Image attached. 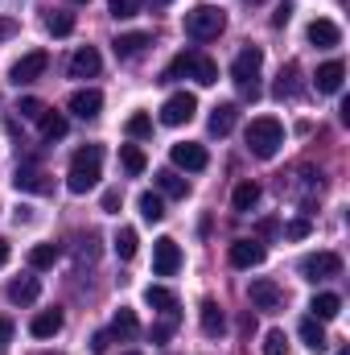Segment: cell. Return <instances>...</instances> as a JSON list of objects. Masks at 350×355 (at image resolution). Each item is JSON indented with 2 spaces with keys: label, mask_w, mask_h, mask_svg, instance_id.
<instances>
[{
  "label": "cell",
  "mask_w": 350,
  "mask_h": 355,
  "mask_svg": "<svg viewBox=\"0 0 350 355\" xmlns=\"http://www.w3.org/2000/svg\"><path fill=\"white\" fill-rule=\"evenodd\" d=\"M301 277L305 281H334V277H342V257L338 252H313L301 261Z\"/></svg>",
  "instance_id": "5"
},
{
  "label": "cell",
  "mask_w": 350,
  "mask_h": 355,
  "mask_svg": "<svg viewBox=\"0 0 350 355\" xmlns=\"http://www.w3.org/2000/svg\"><path fill=\"white\" fill-rule=\"evenodd\" d=\"M194 58H198L194 50H181V54H177L174 62L165 67V79H181V75H190V67H194Z\"/></svg>",
  "instance_id": "38"
},
{
  "label": "cell",
  "mask_w": 350,
  "mask_h": 355,
  "mask_svg": "<svg viewBox=\"0 0 350 355\" xmlns=\"http://www.w3.org/2000/svg\"><path fill=\"white\" fill-rule=\"evenodd\" d=\"M17 112H21L25 120H42V116H46V103H42V99H33V95H25V99L17 103Z\"/></svg>",
  "instance_id": "40"
},
{
  "label": "cell",
  "mask_w": 350,
  "mask_h": 355,
  "mask_svg": "<svg viewBox=\"0 0 350 355\" xmlns=\"http://www.w3.org/2000/svg\"><path fill=\"white\" fill-rule=\"evenodd\" d=\"M309 42H313V46H322V50H330V46H338V42H342V29H338L330 17H317V21H309Z\"/></svg>",
  "instance_id": "18"
},
{
  "label": "cell",
  "mask_w": 350,
  "mask_h": 355,
  "mask_svg": "<svg viewBox=\"0 0 350 355\" xmlns=\"http://www.w3.org/2000/svg\"><path fill=\"white\" fill-rule=\"evenodd\" d=\"M136 207H140V219H145V223H161V219H165V198L153 194V190H145V194L136 198Z\"/></svg>",
  "instance_id": "27"
},
{
  "label": "cell",
  "mask_w": 350,
  "mask_h": 355,
  "mask_svg": "<svg viewBox=\"0 0 350 355\" xmlns=\"http://www.w3.org/2000/svg\"><path fill=\"white\" fill-rule=\"evenodd\" d=\"M120 202H124L120 190H103V198H99V207H103L107 215H120Z\"/></svg>",
  "instance_id": "43"
},
{
  "label": "cell",
  "mask_w": 350,
  "mask_h": 355,
  "mask_svg": "<svg viewBox=\"0 0 350 355\" xmlns=\"http://www.w3.org/2000/svg\"><path fill=\"white\" fill-rule=\"evenodd\" d=\"M280 232H284V240H305L313 227H309V219H293V223H284Z\"/></svg>",
  "instance_id": "42"
},
{
  "label": "cell",
  "mask_w": 350,
  "mask_h": 355,
  "mask_svg": "<svg viewBox=\"0 0 350 355\" xmlns=\"http://www.w3.org/2000/svg\"><path fill=\"white\" fill-rule=\"evenodd\" d=\"M71 4H91V0H71Z\"/></svg>",
  "instance_id": "53"
},
{
  "label": "cell",
  "mask_w": 350,
  "mask_h": 355,
  "mask_svg": "<svg viewBox=\"0 0 350 355\" xmlns=\"http://www.w3.org/2000/svg\"><path fill=\"white\" fill-rule=\"evenodd\" d=\"M342 79H347V67L334 58V62H322L317 67V75H313V83L322 95H334V91H342Z\"/></svg>",
  "instance_id": "17"
},
{
  "label": "cell",
  "mask_w": 350,
  "mask_h": 355,
  "mask_svg": "<svg viewBox=\"0 0 350 355\" xmlns=\"http://www.w3.org/2000/svg\"><path fill=\"white\" fill-rule=\"evenodd\" d=\"M177 268H181V248H177L174 236H161L153 244V272L157 277H174Z\"/></svg>",
  "instance_id": "9"
},
{
  "label": "cell",
  "mask_w": 350,
  "mask_h": 355,
  "mask_svg": "<svg viewBox=\"0 0 350 355\" xmlns=\"http://www.w3.org/2000/svg\"><path fill=\"white\" fill-rule=\"evenodd\" d=\"M276 232H280V223H276V219H264V223H260V236H276Z\"/></svg>",
  "instance_id": "48"
},
{
  "label": "cell",
  "mask_w": 350,
  "mask_h": 355,
  "mask_svg": "<svg viewBox=\"0 0 350 355\" xmlns=\"http://www.w3.org/2000/svg\"><path fill=\"white\" fill-rule=\"evenodd\" d=\"M62 331V310H42V314H33V322H29V335L33 339H54Z\"/></svg>",
  "instance_id": "21"
},
{
  "label": "cell",
  "mask_w": 350,
  "mask_h": 355,
  "mask_svg": "<svg viewBox=\"0 0 350 355\" xmlns=\"http://www.w3.org/2000/svg\"><path fill=\"white\" fill-rule=\"evenodd\" d=\"M12 331H17V327H12V318H4V314H0V352L12 343Z\"/></svg>",
  "instance_id": "45"
},
{
  "label": "cell",
  "mask_w": 350,
  "mask_h": 355,
  "mask_svg": "<svg viewBox=\"0 0 350 355\" xmlns=\"http://www.w3.org/2000/svg\"><path fill=\"white\" fill-rule=\"evenodd\" d=\"M37 293H42V281L37 277H12L8 281V302L12 306H33Z\"/></svg>",
  "instance_id": "16"
},
{
  "label": "cell",
  "mask_w": 350,
  "mask_h": 355,
  "mask_svg": "<svg viewBox=\"0 0 350 355\" xmlns=\"http://www.w3.org/2000/svg\"><path fill=\"white\" fill-rule=\"evenodd\" d=\"M157 190H161L165 198H185V194H190V182L181 174H174V170H161V174H157Z\"/></svg>",
  "instance_id": "30"
},
{
  "label": "cell",
  "mask_w": 350,
  "mask_h": 355,
  "mask_svg": "<svg viewBox=\"0 0 350 355\" xmlns=\"http://www.w3.org/2000/svg\"><path fill=\"white\" fill-rule=\"evenodd\" d=\"M66 107L79 116V120H95L99 116V107H103V95L95 87H83V91H75L71 99H66Z\"/></svg>",
  "instance_id": "15"
},
{
  "label": "cell",
  "mask_w": 350,
  "mask_h": 355,
  "mask_svg": "<svg viewBox=\"0 0 350 355\" xmlns=\"http://www.w3.org/2000/svg\"><path fill=\"white\" fill-rule=\"evenodd\" d=\"M276 99H297L301 95V67L297 62H288V67H280V75H276V87H272Z\"/></svg>",
  "instance_id": "19"
},
{
  "label": "cell",
  "mask_w": 350,
  "mask_h": 355,
  "mask_svg": "<svg viewBox=\"0 0 350 355\" xmlns=\"http://www.w3.org/2000/svg\"><path fill=\"white\" fill-rule=\"evenodd\" d=\"M174 327H177V310H174V314H165V322H157V327L149 331V335H153V343H165V339L174 335Z\"/></svg>",
  "instance_id": "41"
},
{
  "label": "cell",
  "mask_w": 350,
  "mask_h": 355,
  "mask_svg": "<svg viewBox=\"0 0 350 355\" xmlns=\"http://www.w3.org/2000/svg\"><path fill=\"white\" fill-rule=\"evenodd\" d=\"M145 46H153V33H120L116 42H111V50H116V58H136Z\"/></svg>",
  "instance_id": "20"
},
{
  "label": "cell",
  "mask_w": 350,
  "mask_h": 355,
  "mask_svg": "<svg viewBox=\"0 0 350 355\" xmlns=\"http://www.w3.org/2000/svg\"><path fill=\"white\" fill-rule=\"evenodd\" d=\"M46 29H50L54 37H71V33H75V12H50V17H46Z\"/></svg>",
  "instance_id": "34"
},
{
  "label": "cell",
  "mask_w": 350,
  "mask_h": 355,
  "mask_svg": "<svg viewBox=\"0 0 350 355\" xmlns=\"http://www.w3.org/2000/svg\"><path fill=\"white\" fill-rule=\"evenodd\" d=\"M120 166H124V174L128 178H140L149 162H145V153H140L136 145H120Z\"/></svg>",
  "instance_id": "32"
},
{
  "label": "cell",
  "mask_w": 350,
  "mask_h": 355,
  "mask_svg": "<svg viewBox=\"0 0 350 355\" xmlns=\"http://www.w3.org/2000/svg\"><path fill=\"white\" fill-rule=\"evenodd\" d=\"M227 29V12L219 8V4H194L190 12H185V33L194 37V42H210V37H219Z\"/></svg>",
  "instance_id": "3"
},
{
  "label": "cell",
  "mask_w": 350,
  "mask_h": 355,
  "mask_svg": "<svg viewBox=\"0 0 350 355\" xmlns=\"http://www.w3.org/2000/svg\"><path fill=\"white\" fill-rule=\"evenodd\" d=\"M260 67H264V50L260 46H243V50L235 54V62H231V79L239 83V91H243L248 99H260V87H256Z\"/></svg>",
  "instance_id": "4"
},
{
  "label": "cell",
  "mask_w": 350,
  "mask_h": 355,
  "mask_svg": "<svg viewBox=\"0 0 350 355\" xmlns=\"http://www.w3.org/2000/svg\"><path fill=\"white\" fill-rule=\"evenodd\" d=\"M145 302H149L153 310H161V314H174L177 310V293L165 289V285H149V289H145Z\"/></svg>",
  "instance_id": "29"
},
{
  "label": "cell",
  "mask_w": 350,
  "mask_h": 355,
  "mask_svg": "<svg viewBox=\"0 0 350 355\" xmlns=\"http://www.w3.org/2000/svg\"><path fill=\"white\" fill-rule=\"evenodd\" d=\"M248 297H252L256 310H268V314L284 306V289H280L276 281H268V277H256V281L248 285Z\"/></svg>",
  "instance_id": "8"
},
{
  "label": "cell",
  "mask_w": 350,
  "mask_h": 355,
  "mask_svg": "<svg viewBox=\"0 0 350 355\" xmlns=\"http://www.w3.org/2000/svg\"><path fill=\"white\" fill-rule=\"evenodd\" d=\"M58 261V244H33L29 248V268H54Z\"/></svg>",
  "instance_id": "33"
},
{
  "label": "cell",
  "mask_w": 350,
  "mask_h": 355,
  "mask_svg": "<svg viewBox=\"0 0 350 355\" xmlns=\"http://www.w3.org/2000/svg\"><path fill=\"white\" fill-rule=\"evenodd\" d=\"M301 339H305V347H309V352H317V355L330 347V339H326V327H322L317 318H305V322H301Z\"/></svg>",
  "instance_id": "28"
},
{
  "label": "cell",
  "mask_w": 350,
  "mask_h": 355,
  "mask_svg": "<svg viewBox=\"0 0 350 355\" xmlns=\"http://www.w3.org/2000/svg\"><path fill=\"white\" fill-rule=\"evenodd\" d=\"M124 132H128L132 141H140V137H149V132H153V120H149L145 112H132V116H128V124H124Z\"/></svg>",
  "instance_id": "36"
},
{
  "label": "cell",
  "mask_w": 350,
  "mask_h": 355,
  "mask_svg": "<svg viewBox=\"0 0 350 355\" xmlns=\"http://www.w3.org/2000/svg\"><path fill=\"white\" fill-rule=\"evenodd\" d=\"M37 355H62V352H37Z\"/></svg>",
  "instance_id": "52"
},
{
  "label": "cell",
  "mask_w": 350,
  "mask_h": 355,
  "mask_svg": "<svg viewBox=\"0 0 350 355\" xmlns=\"http://www.w3.org/2000/svg\"><path fill=\"white\" fill-rule=\"evenodd\" d=\"M107 12H111L116 21H128V17L140 12V0H107Z\"/></svg>",
  "instance_id": "39"
},
{
  "label": "cell",
  "mask_w": 350,
  "mask_h": 355,
  "mask_svg": "<svg viewBox=\"0 0 350 355\" xmlns=\"http://www.w3.org/2000/svg\"><path fill=\"white\" fill-rule=\"evenodd\" d=\"M107 335H111V339H124V343H128V339H136V335H140L136 310H124V306H120V310H116V318H111V331H107Z\"/></svg>",
  "instance_id": "22"
},
{
  "label": "cell",
  "mask_w": 350,
  "mask_h": 355,
  "mask_svg": "<svg viewBox=\"0 0 350 355\" xmlns=\"http://www.w3.org/2000/svg\"><path fill=\"white\" fill-rule=\"evenodd\" d=\"M239 331H243V335H252V331H256V318H252V314H243V322H239Z\"/></svg>",
  "instance_id": "50"
},
{
  "label": "cell",
  "mask_w": 350,
  "mask_h": 355,
  "mask_svg": "<svg viewBox=\"0 0 350 355\" xmlns=\"http://www.w3.org/2000/svg\"><path fill=\"white\" fill-rule=\"evenodd\" d=\"M136 244H140V240H136L132 227H120V232H116V257H120V261H132V257H136Z\"/></svg>",
  "instance_id": "35"
},
{
  "label": "cell",
  "mask_w": 350,
  "mask_h": 355,
  "mask_svg": "<svg viewBox=\"0 0 350 355\" xmlns=\"http://www.w3.org/2000/svg\"><path fill=\"white\" fill-rule=\"evenodd\" d=\"M194 112H198V99H194L190 91H177V95H169V99L161 103V124L181 128V124H190V120H194Z\"/></svg>",
  "instance_id": "6"
},
{
  "label": "cell",
  "mask_w": 350,
  "mask_h": 355,
  "mask_svg": "<svg viewBox=\"0 0 350 355\" xmlns=\"http://www.w3.org/2000/svg\"><path fill=\"white\" fill-rule=\"evenodd\" d=\"M190 79H198L202 87H214V83H219V62H214V58H206V54H198V58H194V67H190Z\"/></svg>",
  "instance_id": "31"
},
{
  "label": "cell",
  "mask_w": 350,
  "mask_h": 355,
  "mask_svg": "<svg viewBox=\"0 0 350 355\" xmlns=\"http://www.w3.org/2000/svg\"><path fill=\"white\" fill-rule=\"evenodd\" d=\"M264 355H288V335H284L280 327H272V331L264 335Z\"/></svg>",
  "instance_id": "37"
},
{
  "label": "cell",
  "mask_w": 350,
  "mask_h": 355,
  "mask_svg": "<svg viewBox=\"0 0 350 355\" xmlns=\"http://www.w3.org/2000/svg\"><path fill=\"white\" fill-rule=\"evenodd\" d=\"M46 67H50V54H46V50H29V54H21V58L12 62L8 79H12L17 87H21V83H33V79L46 75Z\"/></svg>",
  "instance_id": "7"
},
{
  "label": "cell",
  "mask_w": 350,
  "mask_h": 355,
  "mask_svg": "<svg viewBox=\"0 0 350 355\" xmlns=\"http://www.w3.org/2000/svg\"><path fill=\"white\" fill-rule=\"evenodd\" d=\"M149 4H153V8H165V4H174V0H149Z\"/></svg>",
  "instance_id": "51"
},
{
  "label": "cell",
  "mask_w": 350,
  "mask_h": 355,
  "mask_svg": "<svg viewBox=\"0 0 350 355\" xmlns=\"http://www.w3.org/2000/svg\"><path fill=\"white\" fill-rule=\"evenodd\" d=\"M280 145H284V124L276 116H256L248 124V149H252V157L268 162V157L280 153Z\"/></svg>",
  "instance_id": "1"
},
{
  "label": "cell",
  "mask_w": 350,
  "mask_h": 355,
  "mask_svg": "<svg viewBox=\"0 0 350 355\" xmlns=\"http://www.w3.org/2000/svg\"><path fill=\"white\" fill-rule=\"evenodd\" d=\"M198 322H202V335H206V339H223V335H227V314H223L219 302H210V297L198 306Z\"/></svg>",
  "instance_id": "13"
},
{
  "label": "cell",
  "mask_w": 350,
  "mask_h": 355,
  "mask_svg": "<svg viewBox=\"0 0 350 355\" xmlns=\"http://www.w3.org/2000/svg\"><path fill=\"white\" fill-rule=\"evenodd\" d=\"M12 186H17V190H29V194H46L54 182H50V174H46L42 166L21 162V166H17V174H12Z\"/></svg>",
  "instance_id": "11"
},
{
  "label": "cell",
  "mask_w": 350,
  "mask_h": 355,
  "mask_svg": "<svg viewBox=\"0 0 350 355\" xmlns=\"http://www.w3.org/2000/svg\"><path fill=\"white\" fill-rule=\"evenodd\" d=\"M37 124H42V141H50V145H54V141H62V137L71 132L66 116H62V112H50V107H46V116H42Z\"/></svg>",
  "instance_id": "25"
},
{
  "label": "cell",
  "mask_w": 350,
  "mask_h": 355,
  "mask_svg": "<svg viewBox=\"0 0 350 355\" xmlns=\"http://www.w3.org/2000/svg\"><path fill=\"white\" fill-rule=\"evenodd\" d=\"M256 202H260V186H256L252 178H248V182H239V186H235V194H231V207H235L239 215H248Z\"/></svg>",
  "instance_id": "26"
},
{
  "label": "cell",
  "mask_w": 350,
  "mask_h": 355,
  "mask_svg": "<svg viewBox=\"0 0 350 355\" xmlns=\"http://www.w3.org/2000/svg\"><path fill=\"white\" fill-rule=\"evenodd\" d=\"M107 343H111V335H107V331H99V335L91 339V352H95V355H103V352H107Z\"/></svg>",
  "instance_id": "46"
},
{
  "label": "cell",
  "mask_w": 350,
  "mask_h": 355,
  "mask_svg": "<svg viewBox=\"0 0 350 355\" xmlns=\"http://www.w3.org/2000/svg\"><path fill=\"white\" fill-rule=\"evenodd\" d=\"M8 257H12V248H8V240H4V236H0V268L8 265Z\"/></svg>",
  "instance_id": "49"
},
{
  "label": "cell",
  "mask_w": 350,
  "mask_h": 355,
  "mask_svg": "<svg viewBox=\"0 0 350 355\" xmlns=\"http://www.w3.org/2000/svg\"><path fill=\"white\" fill-rule=\"evenodd\" d=\"M288 21H293V4H276V12H272V25H276V29H284Z\"/></svg>",
  "instance_id": "44"
},
{
  "label": "cell",
  "mask_w": 350,
  "mask_h": 355,
  "mask_svg": "<svg viewBox=\"0 0 350 355\" xmlns=\"http://www.w3.org/2000/svg\"><path fill=\"white\" fill-rule=\"evenodd\" d=\"M252 4H264V0H252Z\"/></svg>",
  "instance_id": "55"
},
{
  "label": "cell",
  "mask_w": 350,
  "mask_h": 355,
  "mask_svg": "<svg viewBox=\"0 0 350 355\" xmlns=\"http://www.w3.org/2000/svg\"><path fill=\"white\" fill-rule=\"evenodd\" d=\"M264 257H268V248L260 240H235L231 244V265L235 268H256V265H264Z\"/></svg>",
  "instance_id": "14"
},
{
  "label": "cell",
  "mask_w": 350,
  "mask_h": 355,
  "mask_svg": "<svg viewBox=\"0 0 350 355\" xmlns=\"http://www.w3.org/2000/svg\"><path fill=\"white\" fill-rule=\"evenodd\" d=\"M169 157H174L177 170H190V174H198V170H206L210 166V157H206V149L202 145H194V141H181L169 149Z\"/></svg>",
  "instance_id": "12"
},
{
  "label": "cell",
  "mask_w": 350,
  "mask_h": 355,
  "mask_svg": "<svg viewBox=\"0 0 350 355\" xmlns=\"http://www.w3.org/2000/svg\"><path fill=\"white\" fill-rule=\"evenodd\" d=\"M12 33H17V21H12V17H0V42L12 37Z\"/></svg>",
  "instance_id": "47"
},
{
  "label": "cell",
  "mask_w": 350,
  "mask_h": 355,
  "mask_svg": "<svg viewBox=\"0 0 350 355\" xmlns=\"http://www.w3.org/2000/svg\"><path fill=\"white\" fill-rule=\"evenodd\" d=\"M99 174H103V145H83L75 153V162H71V174H66L71 194H87L99 182Z\"/></svg>",
  "instance_id": "2"
},
{
  "label": "cell",
  "mask_w": 350,
  "mask_h": 355,
  "mask_svg": "<svg viewBox=\"0 0 350 355\" xmlns=\"http://www.w3.org/2000/svg\"><path fill=\"white\" fill-rule=\"evenodd\" d=\"M66 71H71V79H95V75L103 71V58H99V50H95V46H79V50L71 54Z\"/></svg>",
  "instance_id": "10"
},
{
  "label": "cell",
  "mask_w": 350,
  "mask_h": 355,
  "mask_svg": "<svg viewBox=\"0 0 350 355\" xmlns=\"http://www.w3.org/2000/svg\"><path fill=\"white\" fill-rule=\"evenodd\" d=\"M309 318H317V322H330V318H338L342 314V297L338 293H317L313 302H309Z\"/></svg>",
  "instance_id": "23"
},
{
  "label": "cell",
  "mask_w": 350,
  "mask_h": 355,
  "mask_svg": "<svg viewBox=\"0 0 350 355\" xmlns=\"http://www.w3.org/2000/svg\"><path fill=\"white\" fill-rule=\"evenodd\" d=\"M235 120H239V107H235V103H219V107L210 112V132H214V137H227V132L235 128Z\"/></svg>",
  "instance_id": "24"
},
{
  "label": "cell",
  "mask_w": 350,
  "mask_h": 355,
  "mask_svg": "<svg viewBox=\"0 0 350 355\" xmlns=\"http://www.w3.org/2000/svg\"><path fill=\"white\" fill-rule=\"evenodd\" d=\"M124 355H140V352H124Z\"/></svg>",
  "instance_id": "54"
}]
</instances>
